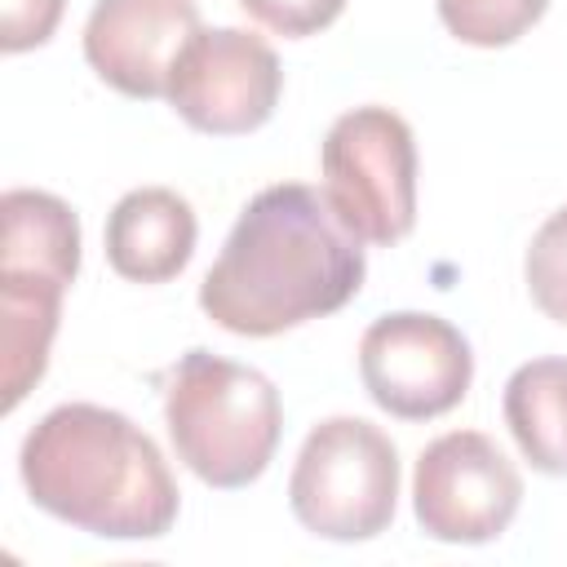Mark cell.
Masks as SVG:
<instances>
[{
  "mask_svg": "<svg viewBox=\"0 0 567 567\" xmlns=\"http://www.w3.org/2000/svg\"><path fill=\"white\" fill-rule=\"evenodd\" d=\"M363 239L306 182L257 190L199 284V310L235 337H279L359 297Z\"/></svg>",
  "mask_w": 567,
  "mask_h": 567,
  "instance_id": "cell-1",
  "label": "cell"
},
{
  "mask_svg": "<svg viewBox=\"0 0 567 567\" xmlns=\"http://www.w3.org/2000/svg\"><path fill=\"white\" fill-rule=\"evenodd\" d=\"M27 496L102 540H159L177 523L182 492L155 439L102 403H58L18 452Z\"/></svg>",
  "mask_w": 567,
  "mask_h": 567,
  "instance_id": "cell-2",
  "label": "cell"
},
{
  "mask_svg": "<svg viewBox=\"0 0 567 567\" xmlns=\"http://www.w3.org/2000/svg\"><path fill=\"white\" fill-rule=\"evenodd\" d=\"M0 221V408L13 412L49 368L62 297L80 275V217L49 190L13 186Z\"/></svg>",
  "mask_w": 567,
  "mask_h": 567,
  "instance_id": "cell-3",
  "label": "cell"
},
{
  "mask_svg": "<svg viewBox=\"0 0 567 567\" xmlns=\"http://www.w3.org/2000/svg\"><path fill=\"white\" fill-rule=\"evenodd\" d=\"M164 425L177 461L199 483L235 492L275 461L284 403L266 372L213 350H186L164 390Z\"/></svg>",
  "mask_w": 567,
  "mask_h": 567,
  "instance_id": "cell-4",
  "label": "cell"
},
{
  "mask_svg": "<svg viewBox=\"0 0 567 567\" xmlns=\"http://www.w3.org/2000/svg\"><path fill=\"white\" fill-rule=\"evenodd\" d=\"M297 523L323 540H372L394 523L399 447L363 416L319 421L288 474Z\"/></svg>",
  "mask_w": 567,
  "mask_h": 567,
  "instance_id": "cell-5",
  "label": "cell"
},
{
  "mask_svg": "<svg viewBox=\"0 0 567 567\" xmlns=\"http://www.w3.org/2000/svg\"><path fill=\"white\" fill-rule=\"evenodd\" d=\"M323 195L363 244H399L416 226V137L390 106H354L332 120L323 146Z\"/></svg>",
  "mask_w": 567,
  "mask_h": 567,
  "instance_id": "cell-6",
  "label": "cell"
},
{
  "mask_svg": "<svg viewBox=\"0 0 567 567\" xmlns=\"http://www.w3.org/2000/svg\"><path fill=\"white\" fill-rule=\"evenodd\" d=\"M359 377L381 412L399 421H434L470 394L474 354L447 319L394 310L372 319L359 337Z\"/></svg>",
  "mask_w": 567,
  "mask_h": 567,
  "instance_id": "cell-7",
  "label": "cell"
},
{
  "mask_svg": "<svg viewBox=\"0 0 567 567\" xmlns=\"http://www.w3.org/2000/svg\"><path fill=\"white\" fill-rule=\"evenodd\" d=\"M523 505L514 461L478 430H447L421 447L412 470V514L443 545L496 540Z\"/></svg>",
  "mask_w": 567,
  "mask_h": 567,
  "instance_id": "cell-8",
  "label": "cell"
},
{
  "mask_svg": "<svg viewBox=\"0 0 567 567\" xmlns=\"http://www.w3.org/2000/svg\"><path fill=\"white\" fill-rule=\"evenodd\" d=\"M284 93L275 49L244 27H199L168 75L173 111L208 137H239L261 128Z\"/></svg>",
  "mask_w": 567,
  "mask_h": 567,
  "instance_id": "cell-9",
  "label": "cell"
},
{
  "mask_svg": "<svg viewBox=\"0 0 567 567\" xmlns=\"http://www.w3.org/2000/svg\"><path fill=\"white\" fill-rule=\"evenodd\" d=\"M199 35L195 0H97L84 22V62L124 97H168L182 49Z\"/></svg>",
  "mask_w": 567,
  "mask_h": 567,
  "instance_id": "cell-10",
  "label": "cell"
},
{
  "mask_svg": "<svg viewBox=\"0 0 567 567\" xmlns=\"http://www.w3.org/2000/svg\"><path fill=\"white\" fill-rule=\"evenodd\" d=\"M195 239V208L168 186H137L106 217V261L128 284H168L186 270Z\"/></svg>",
  "mask_w": 567,
  "mask_h": 567,
  "instance_id": "cell-11",
  "label": "cell"
},
{
  "mask_svg": "<svg viewBox=\"0 0 567 567\" xmlns=\"http://www.w3.org/2000/svg\"><path fill=\"white\" fill-rule=\"evenodd\" d=\"M501 408L523 461L567 478V359H532L514 368Z\"/></svg>",
  "mask_w": 567,
  "mask_h": 567,
  "instance_id": "cell-12",
  "label": "cell"
},
{
  "mask_svg": "<svg viewBox=\"0 0 567 567\" xmlns=\"http://www.w3.org/2000/svg\"><path fill=\"white\" fill-rule=\"evenodd\" d=\"M434 4H439V22L461 44H474V49L514 44L549 9V0H434Z\"/></svg>",
  "mask_w": 567,
  "mask_h": 567,
  "instance_id": "cell-13",
  "label": "cell"
},
{
  "mask_svg": "<svg viewBox=\"0 0 567 567\" xmlns=\"http://www.w3.org/2000/svg\"><path fill=\"white\" fill-rule=\"evenodd\" d=\"M523 279L545 319L567 328V204L540 221L523 257Z\"/></svg>",
  "mask_w": 567,
  "mask_h": 567,
  "instance_id": "cell-14",
  "label": "cell"
},
{
  "mask_svg": "<svg viewBox=\"0 0 567 567\" xmlns=\"http://www.w3.org/2000/svg\"><path fill=\"white\" fill-rule=\"evenodd\" d=\"M239 9L284 40H306V35L332 27L341 18L346 0H239Z\"/></svg>",
  "mask_w": 567,
  "mask_h": 567,
  "instance_id": "cell-15",
  "label": "cell"
},
{
  "mask_svg": "<svg viewBox=\"0 0 567 567\" xmlns=\"http://www.w3.org/2000/svg\"><path fill=\"white\" fill-rule=\"evenodd\" d=\"M66 0H0V49L27 53L49 44V35L62 22Z\"/></svg>",
  "mask_w": 567,
  "mask_h": 567,
  "instance_id": "cell-16",
  "label": "cell"
}]
</instances>
